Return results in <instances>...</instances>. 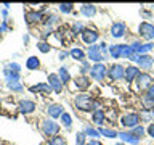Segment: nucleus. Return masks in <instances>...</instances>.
I'll return each instance as SVG.
<instances>
[{
    "instance_id": "a18cd8bd",
    "label": "nucleus",
    "mask_w": 154,
    "mask_h": 145,
    "mask_svg": "<svg viewBox=\"0 0 154 145\" xmlns=\"http://www.w3.org/2000/svg\"><path fill=\"white\" fill-rule=\"evenodd\" d=\"M146 132H148V135H149V137H151V139H154V123L148 126Z\"/></svg>"
},
{
    "instance_id": "7c9ffc66",
    "label": "nucleus",
    "mask_w": 154,
    "mask_h": 145,
    "mask_svg": "<svg viewBox=\"0 0 154 145\" xmlns=\"http://www.w3.org/2000/svg\"><path fill=\"white\" fill-rule=\"evenodd\" d=\"M60 119H61V126H63V127H64V129H71V126H72V118H71L69 113H66V111H64V113L61 114Z\"/></svg>"
},
{
    "instance_id": "e433bc0d",
    "label": "nucleus",
    "mask_w": 154,
    "mask_h": 145,
    "mask_svg": "<svg viewBox=\"0 0 154 145\" xmlns=\"http://www.w3.org/2000/svg\"><path fill=\"white\" fill-rule=\"evenodd\" d=\"M60 11L64 13V14L72 13V11H74V5H72V3H61L60 5Z\"/></svg>"
},
{
    "instance_id": "72a5a7b5",
    "label": "nucleus",
    "mask_w": 154,
    "mask_h": 145,
    "mask_svg": "<svg viewBox=\"0 0 154 145\" xmlns=\"http://www.w3.org/2000/svg\"><path fill=\"white\" fill-rule=\"evenodd\" d=\"M85 29V26L82 24L80 21H75V23H72L71 24V32H72V36H77V34H82V31Z\"/></svg>"
},
{
    "instance_id": "4468645a",
    "label": "nucleus",
    "mask_w": 154,
    "mask_h": 145,
    "mask_svg": "<svg viewBox=\"0 0 154 145\" xmlns=\"http://www.w3.org/2000/svg\"><path fill=\"white\" fill-rule=\"evenodd\" d=\"M140 76V68L138 66H133L130 65L125 68V72H124V79L128 82V84H132V82H135V79Z\"/></svg>"
},
{
    "instance_id": "5fc2aeb1",
    "label": "nucleus",
    "mask_w": 154,
    "mask_h": 145,
    "mask_svg": "<svg viewBox=\"0 0 154 145\" xmlns=\"http://www.w3.org/2000/svg\"><path fill=\"white\" fill-rule=\"evenodd\" d=\"M117 145H122V143H117Z\"/></svg>"
},
{
    "instance_id": "2f4dec72",
    "label": "nucleus",
    "mask_w": 154,
    "mask_h": 145,
    "mask_svg": "<svg viewBox=\"0 0 154 145\" xmlns=\"http://www.w3.org/2000/svg\"><path fill=\"white\" fill-rule=\"evenodd\" d=\"M141 105H143L144 111H151V110L154 108V100H151V98H149V97H146V95H143V97H141Z\"/></svg>"
},
{
    "instance_id": "c03bdc74",
    "label": "nucleus",
    "mask_w": 154,
    "mask_h": 145,
    "mask_svg": "<svg viewBox=\"0 0 154 145\" xmlns=\"http://www.w3.org/2000/svg\"><path fill=\"white\" fill-rule=\"evenodd\" d=\"M146 97H149L151 100H154V84L152 85H149V89L146 90V94H144Z\"/></svg>"
},
{
    "instance_id": "393cba45",
    "label": "nucleus",
    "mask_w": 154,
    "mask_h": 145,
    "mask_svg": "<svg viewBox=\"0 0 154 145\" xmlns=\"http://www.w3.org/2000/svg\"><path fill=\"white\" fill-rule=\"evenodd\" d=\"M122 45L124 44H116V45H109L108 52L111 58H120L122 56Z\"/></svg>"
},
{
    "instance_id": "3c124183",
    "label": "nucleus",
    "mask_w": 154,
    "mask_h": 145,
    "mask_svg": "<svg viewBox=\"0 0 154 145\" xmlns=\"http://www.w3.org/2000/svg\"><path fill=\"white\" fill-rule=\"evenodd\" d=\"M8 14V10H2V16H7Z\"/></svg>"
},
{
    "instance_id": "f3484780",
    "label": "nucleus",
    "mask_w": 154,
    "mask_h": 145,
    "mask_svg": "<svg viewBox=\"0 0 154 145\" xmlns=\"http://www.w3.org/2000/svg\"><path fill=\"white\" fill-rule=\"evenodd\" d=\"M137 65H138V68H141V69L148 71V69H151L152 65H154V58L149 56V55H138Z\"/></svg>"
},
{
    "instance_id": "bb28decb",
    "label": "nucleus",
    "mask_w": 154,
    "mask_h": 145,
    "mask_svg": "<svg viewBox=\"0 0 154 145\" xmlns=\"http://www.w3.org/2000/svg\"><path fill=\"white\" fill-rule=\"evenodd\" d=\"M69 56L74 58L75 61H84L85 60V52L82 50V48L74 47V48H71V50H69Z\"/></svg>"
},
{
    "instance_id": "79ce46f5",
    "label": "nucleus",
    "mask_w": 154,
    "mask_h": 145,
    "mask_svg": "<svg viewBox=\"0 0 154 145\" xmlns=\"http://www.w3.org/2000/svg\"><path fill=\"white\" fill-rule=\"evenodd\" d=\"M140 119H141V121H149V119H152L151 111H144V110H143V114L140 116Z\"/></svg>"
},
{
    "instance_id": "ddd939ff",
    "label": "nucleus",
    "mask_w": 154,
    "mask_h": 145,
    "mask_svg": "<svg viewBox=\"0 0 154 145\" xmlns=\"http://www.w3.org/2000/svg\"><path fill=\"white\" fill-rule=\"evenodd\" d=\"M48 85L51 87V90L55 94H61L63 89H64V84L60 81L58 74H48Z\"/></svg>"
},
{
    "instance_id": "9d476101",
    "label": "nucleus",
    "mask_w": 154,
    "mask_h": 145,
    "mask_svg": "<svg viewBox=\"0 0 154 145\" xmlns=\"http://www.w3.org/2000/svg\"><path fill=\"white\" fill-rule=\"evenodd\" d=\"M19 71H21V66H19L18 63L10 61V63H7V66L3 68V76H5V79L19 77Z\"/></svg>"
},
{
    "instance_id": "c85d7f7f",
    "label": "nucleus",
    "mask_w": 154,
    "mask_h": 145,
    "mask_svg": "<svg viewBox=\"0 0 154 145\" xmlns=\"http://www.w3.org/2000/svg\"><path fill=\"white\" fill-rule=\"evenodd\" d=\"M42 23H43V26H45V29H51L58 23V16H56V14H47V16L43 18Z\"/></svg>"
},
{
    "instance_id": "ea45409f",
    "label": "nucleus",
    "mask_w": 154,
    "mask_h": 145,
    "mask_svg": "<svg viewBox=\"0 0 154 145\" xmlns=\"http://www.w3.org/2000/svg\"><path fill=\"white\" fill-rule=\"evenodd\" d=\"M132 132H133L135 135H137L138 139H141L143 135H144V127H143V126H137L135 129H132Z\"/></svg>"
},
{
    "instance_id": "c756f323",
    "label": "nucleus",
    "mask_w": 154,
    "mask_h": 145,
    "mask_svg": "<svg viewBox=\"0 0 154 145\" xmlns=\"http://www.w3.org/2000/svg\"><path fill=\"white\" fill-rule=\"evenodd\" d=\"M98 132H100V135H104V137H108V139H116L117 137V130H114V129L98 127Z\"/></svg>"
},
{
    "instance_id": "1a4fd4ad",
    "label": "nucleus",
    "mask_w": 154,
    "mask_h": 145,
    "mask_svg": "<svg viewBox=\"0 0 154 145\" xmlns=\"http://www.w3.org/2000/svg\"><path fill=\"white\" fill-rule=\"evenodd\" d=\"M80 37H82V40H84V44H87V45H93V44L98 40V37H100V32L98 31H95V29H90V27H85L84 31H82L80 34Z\"/></svg>"
},
{
    "instance_id": "c9c22d12",
    "label": "nucleus",
    "mask_w": 154,
    "mask_h": 145,
    "mask_svg": "<svg viewBox=\"0 0 154 145\" xmlns=\"http://www.w3.org/2000/svg\"><path fill=\"white\" fill-rule=\"evenodd\" d=\"M37 48H38L42 53H48V52L51 50V45H50L47 40H40V42H37Z\"/></svg>"
},
{
    "instance_id": "dca6fc26",
    "label": "nucleus",
    "mask_w": 154,
    "mask_h": 145,
    "mask_svg": "<svg viewBox=\"0 0 154 145\" xmlns=\"http://www.w3.org/2000/svg\"><path fill=\"white\" fill-rule=\"evenodd\" d=\"M63 113H64V106L60 105V103H51V105H48V108H47V114L50 116L51 119L61 118Z\"/></svg>"
},
{
    "instance_id": "0eeeda50",
    "label": "nucleus",
    "mask_w": 154,
    "mask_h": 145,
    "mask_svg": "<svg viewBox=\"0 0 154 145\" xmlns=\"http://www.w3.org/2000/svg\"><path fill=\"white\" fill-rule=\"evenodd\" d=\"M130 47H132V50L135 55H146L148 52H151L154 48V44L152 42H146V44H141L138 40H135L130 44Z\"/></svg>"
},
{
    "instance_id": "2eb2a0df",
    "label": "nucleus",
    "mask_w": 154,
    "mask_h": 145,
    "mask_svg": "<svg viewBox=\"0 0 154 145\" xmlns=\"http://www.w3.org/2000/svg\"><path fill=\"white\" fill-rule=\"evenodd\" d=\"M117 137L125 143H130V145H137L140 142V139L135 135L132 130H122V132H117Z\"/></svg>"
},
{
    "instance_id": "6ab92c4d",
    "label": "nucleus",
    "mask_w": 154,
    "mask_h": 145,
    "mask_svg": "<svg viewBox=\"0 0 154 145\" xmlns=\"http://www.w3.org/2000/svg\"><path fill=\"white\" fill-rule=\"evenodd\" d=\"M111 36L114 39H120L125 36V32H127V27H125L124 23H114L112 26H111Z\"/></svg>"
},
{
    "instance_id": "f704fd0d",
    "label": "nucleus",
    "mask_w": 154,
    "mask_h": 145,
    "mask_svg": "<svg viewBox=\"0 0 154 145\" xmlns=\"http://www.w3.org/2000/svg\"><path fill=\"white\" fill-rule=\"evenodd\" d=\"M47 145H66V140H64L63 135H55V137H51L50 140H48Z\"/></svg>"
},
{
    "instance_id": "864d4df0",
    "label": "nucleus",
    "mask_w": 154,
    "mask_h": 145,
    "mask_svg": "<svg viewBox=\"0 0 154 145\" xmlns=\"http://www.w3.org/2000/svg\"><path fill=\"white\" fill-rule=\"evenodd\" d=\"M0 40H2V34H0Z\"/></svg>"
},
{
    "instance_id": "5701e85b",
    "label": "nucleus",
    "mask_w": 154,
    "mask_h": 145,
    "mask_svg": "<svg viewBox=\"0 0 154 145\" xmlns=\"http://www.w3.org/2000/svg\"><path fill=\"white\" fill-rule=\"evenodd\" d=\"M7 87L13 92H21L24 89V85L21 84L19 77H13V79H7Z\"/></svg>"
},
{
    "instance_id": "8fccbe9b",
    "label": "nucleus",
    "mask_w": 154,
    "mask_h": 145,
    "mask_svg": "<svg viewBox=\"0 0 154 145\" xmlns=\"http://www.w3.org/2000/svg\"><path fill=\"white\" fill-rule=\"evenodd\" d=\"M141 14H143V16H146V18H151V13H149V11H141Z\"/></svg>"
},
{
    "instance_id": "4be33fe9",
    "label": "nucleus",
    "mask_w": 154,
    "mask_h": 145,
    "mask_svg": "<svg viewBox=\"0 0 154 145\" xmlns=\"http://www.w3.org/2000/svg\"><path fill=\"white\" fill-rule=\"evenodd\" d=\"M29 90L31 92H38V94H45V95H48V94H51V87L48 85V84H45V82H38V84H34V85H31L29 87Z\"/></svg>"
},
{
    "instance_id": "412c9836",
    "label": "nucleus",
    "mask_w": 154,
    "mask_h": 145,
    "mask_svg": "<svg viewBox=\"0 0 154 145\" xmlns=\"http://www.w3.org/2000/svg\"><path fill=\"white\" fill-rule=\"evenodd\" d=\"M74 87H75V89L77 90H82V92H85L87 89H88V87H90V79H88V77H87V76H77L75 77V79H74Z\"/></svg>"
},
{
    "instance_id": "b1692460",
    "label": "nucleus",
    "mask_w": 154,
    "mask_h": 145,
    "mask_svg": "<svg viewBox=\"0 0 154 145\" xmlns=\"http://www.w3.org/2000/svg\"><path fill=\"white\" fill-rule=\"evenodd\" d=\"M80 13L84 14L85 18H93L96 14V7L95 5H88V3H84L80 7Z\"/></svg>"
},
{
    "instance_id": "f257e3e1",
    "label": "nucleus",
    "mask_w": 154,
    "mask_h": 145,
    "mask_svg": "<svg viewBox=\"0 0 154 145\" xmlns=\"http://www.w3.org/2000/svg\"><path fill=\"white\" fill-rule=\"evenodd\" d=\"M74 105L77 110L80 111H93V110H98V102H95L91 98V95L85 94V92H82V94H77L74 97Z\"/></svg>"
},
{
    "instance_id": "de8ad7c7",
    "label": "nucleus",
    "mask_w": 154,
    "mask_h": 145,
    "mask_svg": "<svg viewBox=\"0 0 154 145\" xmlns=\"http://www.w3.org/2000/svg\"><path fill=\"white\" fill-rule=\"evenodd\" d=\"M85 145H103L98 139H90V142H87Z\"/></svg>"
},
{
    "instance_id": "39448f33",
    "label": "nucleus",
    "mask_w": 154,
    "mask_h": 145,
    "mask_svg": "<svg viewBox=\"0 0 154 145\" xmlns=\"http://www.w3.org/2000/svg\"><path fill=\"white\" fill-rule=\"evenodd\" d=\"M106 74H108V68H106L103 63H95V65L90 68V76L98 82H103Z\"/></svg>"
},
{
    "instance_id": "603ef678",
    "label": "nucleus",
    "mask_w": 154,
    "mask_h": 145,
    "mask_svg": "<svg viewBox=\"0 0 154 145\" xmlns=\"http://www.w3.org/2000/svg\"><path fill=\"white\" fill-rule=\"evenodd\" d=\"M151 116H152V119H154V108L151 110Z\"/></svg>"
},
{
    "instance_id": "aec40b11",
    "label": "nucleus",
    "mask_w": 154,
    "mask_h": 145,
    "mask_svg": "<svg viewBox=\"0 0 154 145\" xmlns=\"http://www.w3.org/2000/svg\"><path fill=\"white\" fill-rule=\"evenodd\" d=\"M91 121H93L95 126H98V127H103L104 121H106V113L101 108L98 110H93L91 111Z\"/></svg>"
},
{
    "instance_id": "f03ea898",
    "label": "nucleus",
    "mask_w": 154,
    "mask_h": 145,
    "mask_svg": "<svg viewBox=\"0 0 154 145\" xmlns=\"http://www.w3.org/2000/svg\"><path fill=\"white\" fill-rule=\"evenodd\" d=\"M40 129H42V134L47 135V137H50V139L60 134V124H58L55 119H51V118L43 119L42 124H40Z\"/></svg>"
},
{
    "instance_id": "9b49d317",
    "label": "nucleus",
    "mask_w": 154,
    "mask_h": 145,
    "mask_svg": "<svg viewBox=\"0 0 154 145\" xmlns=\"http://www.w3.org/2000/svg\"><path fill=\"white\" fill-rule=\"evenodd\" d=\"M87 58H88V61H93V63H101L103 60H106V56L100 52L98 45H90L88 47V50H87Z\"/></svg>"
},
{
    "instance_id": "a878e982",
    "label": "nucleus",
    "mask_w": 154,
    "mask_h": 145,
    "mask_svg": "<svg viewBox=\"0 0 154 145\" xmlns=\"http://www.w3.org/2000/svg\"><path fill=\"white\" fill-rule=\"evenodd\" d=\"M26 68L29 71H37L40 68V60L37 56H29L26 60Z\"/></svg>"
},
{
    "instance_id": "6e6552de",
    "label": "nucleus",
    "mask_w": 154,
    "mask_h": 145,
    "mask_svg": "<svg viewBox=\"0 0 154 145\" xmlns=\"http://www.w3.org/2000/svg\"><path fill=\"white\" fill-rule=\"evenodd\" d=\"M124 72H125V68L119 63H114L108 68V76L111 81H120L124 79Z\"/></svg>"
},
{
    "instance_id": "58836bf2",
    "label": "nucleus",
    "mask_w": 154,
    "mask_h": 145,
    "mask_svg": "<svg viewBox=\"0 0 154 145\" xmlns=\"http://www.w3.org/2000/svg\"><path fill=\"white\" fill-rule=\"evenodd\" d=\"M85 139H87V135H85L84 132H77V134H75L74 143H75V145H85V143H87V142H85Z\"/></svg>"
},
{
    "instance_id": "49530a36",
    "label": "nucleus",
    "mask_w": 154,
    "mask_h": 145,
    "mask_svg": "<svg viewBox=\"0 0 154 145\" xmlns=\"http://www.w3.org/2000/svg\"><path fill=\"white\" fill-rule=\"evenodd\" d=\"M67 56H69V52H60V53H58V60H66V58Z\"/></svg>"
},
{
    "instance_id": "a211bd4d",
    "label": "nucleus",
    "mask_w": 154,
    "mask_h": 145,
    "mask_svg": "<svg viewBox=\"0 0 154 145\" xmlns=\"http://www.w3.org/2000/svg\"><path fill=\"white\" fill-rule=\"evenodd\" d=\"M18 110L21 111L23 114H31V113H34L35 111V103H34L32 100H21L19 102V105H18Z\"/></svg>"
},
{
    "instance_id": "4c0bfd02",
    "label": "nucleus",
    "mask_w": 154,
    "mask_h": 145,
    "mask_svg": "<svg viewBox=\"0 0 154 145\" xmlns=\"http://www.w3.org/2000/svg\"><path fill=\"white\" fill-rule=\"evenodd\" d=\"M132 55H133L132 47H130V45H125V44H124V45H122V56H120V58H127V60H128Z\"/></svg>"
},
{
    "instance_id": "f8f14e48",
    "label": "nucleus",
    "mask_w": 154,
    "mask_h": 145,
    "mask_svg": "<svg viewBox=\"0 0 154 145\" xmlns=\"http://www.w3.org/2000/svg\"><path fill=\"white\" fill-rule=\"evenodd\" d=\"M24 18H26V23L29 26H34V24L43 21V14H42L40 10H27L26 14H24Z\"/></svg>"
},
{
    "instance_id": "473e14b6",
    "label": "nucleus",
    "mask_w": 154,
    "mask_h": 145,
    "mask_svg": "<svg viewBox=\"0 0 154 145\" xmlns=\"http://www.w3.org/2000/svg\"><path fill=\"white\" fill-rule=\"evenodd\" d=\"M84 134L87 135V137H90V139H98V137H100V132H98V129L91 127V126H85V130H84Z\"/></svg>"
},
{
    "instance_id": "09e8293b",
    "label": "nucleus",
    "mask_w": 154,
    "mask_h": 145,
    "mask_svg": "<svg viewBox=\"0 0 154 145\" xmlns=\"http://www.w3.org/2000/svg\"><path fill=\"white\" fill-rule=\"evenodd\" d=\"M29 40H31V36H29V34H24V36H23V42L29 44Z\"/></svg>"
},
{
    "instance_id": "a19ab883",
    "label": "nucleus",
    "mask_w": 154,
    "mask_h": 145,
    "mask_svg": "<svg viewBox=\"0 0 154 145\" xmlns=\"http://www.w3.org/2000/svg\"><path fill=\"white\" fill-rule=\"evenodd\" d=\"M80 72H82V76H85V72H90V63L87 61V60H84V61H82Z\"/></svg>"
},
{
    "instance_id": "20e7f679",
    "label": "nucleus",
    "mask_w": 154,
    "mask_h": 145,
    "mask_svg": "<svg viewBox=\"0 0 154 145\" xmlns=\"http://www.w3.org/2000/svg\"><path fill=\"white\" fill-rule=\"evenodd\" d=\"M120 123H122V126L125 129L132 130V129L137 127V126H140L141 119H140L138 113H127V114H124L122 118H120Z\"/></svg>"
},
{
    "instance_id": "7ed1b4c3",
    "label": "nucleus",
    "mask_w": 154,
    "mask_h": 145,
    "mask_svg": "<svg viewBox=\"0 0 154 145\" xmlns=\"http://www.w3.org/2000/svg\"><path fill=\"white\" fill-rule=\"evenodd\" d=\"M137 82V90L138 92H146L149 89V85L154 84V79L149 72H140V76L135 79Z\"/></svg>"
},
{
    "instance_id": "423d86ee",
    "label": "nucleus",
    "mask_w": 154,
    "mask_h": 145,
    "mask_svg": "<svg viewBox=\"0 0 154 145\" xmlns=\"http://www.w3.org/2000/svg\"><path fill=\"white\" fill-rule=\"evenodd\" d=\"M138 34H140V37H141V39H144V40H148V42H151L152 39H154V24L148 23V21L141 23V24L138 26Z\"/></svg>"
},
{
    "instance_id": "37998d69",
    "label": "nucleus",
    "mask_w": 154,
    "mask_h": 145,
    "mask_svg": "<svg viewBox=\"0 0 154 145\" xmlns=\"http://www.w3.org/2000/svg\"><path fill=\"white\" fill-rule=\"evenodd\" d=\"M98 47H100V52L106 56V52H108V44H106V42H101V44H98Z\"/></svg>"
},
{
    "instance_id": "cd10ccee",
    "label": "nucleus",
    "mask_w": 154,
    "mask_h": 145,
    "mask_svg": "<svg viewBox=\"0 0 154 145\" xmlns=\"http://www.w3.org/2000/svg\"><path fill=\"white\" fill-rule=\"evenodd\" d=\"M58 77H60V81L63 84H67V82L71 81V74H69V69L64 66H61L60 69H58Z\"/></svg>"
}]
</instances>
